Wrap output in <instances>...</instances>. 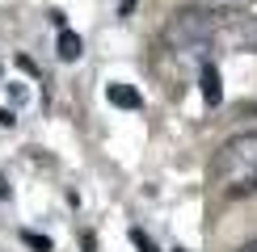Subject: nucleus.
Instances as JSON below:
<instances>
[{"label": "nucleus", "mask_w": 257, "mask_h": 252, "mask_svg": "<svg viewBox=\"0 0 257 252\" xmlns=\"http://www.w3.org/2000/svg\"><path fill=\"white\" fill-rule=\"evenodd\" d=\"M244 21V13L236 8H219V4H190V8H177L173 21H169L165 34L173 42H190V46H202V42H211L215 34L223 30H236Z\"/></svg>", "instance_id": "nucleus-1"}, {"label": "nucleus", "mask_w": 257, "mask_h": 252, "mask_svg": "<svg viewBox=\"0 0 257 252\" xmlns=\"http://www.w3.org/2000/svg\"><path fill=\"white\" fill-rule=\"evenodd\" d=\"M215 172H219V176H236V181H244V176H257V130H249V134H232V139L219 147V156H215Z\"/></svg>", "instance_id": "nucleus-2"}, {"label": "nucleus", "mask_w": 257, "mask_h": 252, "mask_svg": "<svg viewBox=\"0 0 257 252\" xmlns=\"http://www.w3.org/2000/svg\"><path fill=\"white\" fill-rule=\"evenodd\" d=\"M198 84H202V101H207V105H219V101H223V80H219V68H215V63H202Z\"/></svg>", "instance_id": "nucleus-3"}, {"label": "nucleus", "mask_w": 257, "mask_h": 252, "mask_svg": "<svg viewBox=\"0 0 257 252\" xmlns=\"http://www.w3.org/2000/svg\"><path fill=\"white\" fill-rule=\"evenodd\" d=\"M105 101L118 105V110H139L144 105V97H139L131 84H105Z\"/></svg>", "instance_id": "nucleus-4"}, {"label": "nucleus", "mask_w": 257, "mask_h": 252, "mask_svg": "<svg viewBox=\"0 0 257 252\" xmlns=\"http://www.w3.org/2000/svg\"><path fill=\"white\" fill-rule=\"evenodd\" d=\"M55 55H59L63 63H76V59L84 55V42H80V34H72V30H59V42H55Z\"/></svg>", "instance_id": "nucleus-5"}, {"label": "nucleus", "mask_w": 257, "mask_h": 252, "mask_svg": "<svg viewBox=\"0 0 257 252\" xmlns=\"http://www.w3.org/2000/svg\"><path fill=\"white\" fill-rule=\"evenodd\" d=\"M21 240H26V244L34 248V252H51V240H47V236H34V231H21Z\"/></svg>", "instance_id": "nucleus-6"}, {"label": "nucleus", "mask_w": 257, "mask_h": 252, "mask_svg": "<svg viewBox=\"0 0 257 252\" xmlns=\"http://www.w3.org/2000/svg\"><path fill=\"white\" fill-rule=\"evenodd\" d=\"M228 194H232V198H244V194H257V176H244V181H236V185L228 189Z\"/></svg>", "instance_id": "nucleus-7"}, {"label": "nucleus", "mask_w": 257, "mask_h": 252, "mask_svg": "<svg viewBox=\"0 0 257 252\" xmlns=\"http://www.w3.org/2000/svg\"><path fill=\"white\" fill-rule=\"evenodd\" d=\"M131 244H135V252H156V244H152V240H148L139 227H131Z\"/></svg>", "instance_id": "nucleus-8"}, {"label": "nucleus", "mask_w": 257, "mask_h": 252, "mask_svg": "<svg viewBox=\"0 0 257 252\" xmlns=\"http://www.w3.org/2000/svg\"><path fill=\"white\" fill-rule=\"evenodd\" d=\"M240 118H257V101H244L240 105Z\"/></svg>", "instance_id": "nucleus-9"}, {"label": "nucleus", "mask_w": 257, "mask_h": 252, "mask_svg": "<svg viewBox=\"0 0 257 252\" xmlns=\"http://www.w3.org/2000/svg\"><path fill=\"white\" fill-rule=\"evenodd\" d=\"M13 122H17V114H13V110H0V126H13Z\"/></svg>", "instance_id": "nucleus-10"}, {"label": "nucleus", "mask_w": 257, "mask_h": 252, "mask_svg": "<svg viewBox=\"0 0 257 252\" xmlns=\"http://www.w3.org/2000/svg\"><path fill=\"white\" fill-rule=\"evenodd\" d=\"M236 252H257V236H253V240H244V244H240Z\"/></svg>", "instance_id": "nucleus-11"}, {"label": "nucleus", "mask_w": 257, "mask_h": 252, "mask_svg": "<svg viewBox=\"0 0 257 252\" xmlns=\"http://www.w3.org/2000/svg\"><path fill=\"white\" fill-rule=\"evenodd\" d=\"M0 198H9V185H5V176H0Z\"/></svg>", "instance_id": "nucleus-12"}, {"label": "nucleus", "mask_w": 257, "mask_h": 252, "mask_svg": "<svg viewBox=\"0 0 257 252\" xmlns=\"http://www.w3.org/2000/svg\"><path fill=\"white\" fill-rule=\"evenodd\" d=\"M177 252H181V248H177Z\"/></svg>", "instance_id": "nucleus-13"}]
</instances>
